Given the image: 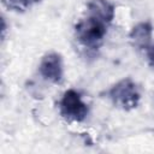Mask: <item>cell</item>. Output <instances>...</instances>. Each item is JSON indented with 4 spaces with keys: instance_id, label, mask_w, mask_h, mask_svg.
<instances>
[{
    "instance_id": "cell-6",
    "label": "cell",
    "mask_w": 154,
    "mask_h": 154,
    "mask_svg": "<svg viewBox=\"0 0 154 154\" xmlns=\"http://www.w3.org/2000/svg\"><path fill=\"white\" fill-rule=\"evenodd\" d=\"M114 5L108 0H90L87 4V13L90 17H94L105 24L112 23L114 18Z\"/></svg>"
},
{
    "instance_id": "cell-7",
    "label": "cell",
    "mask_w": 154,
    "mask_h": 154,
    "mask_svg": "<svg viewBox=\"0 0 154 154\" xmlns=\"http://www.w3.org/2000/svg\"><path fill=\"white\" fill-rule=\"evenodd\" d=\"M2 5L12 11V12H25L29 8H31L32 6H35L36 4H38L41 0H1Z\"/></svg>"
},
{
    "instance_id": "cell-2",
    "label": "cell",
    "mask_w": 154,
    "mask_h": 154,
    "mask_svg": "<svg viewBox=\"0 0 154 154\" xmlns=\"http://www.w3.org/2000/svg\"><path fill=\"white\" fill-rule=\"evenodd\" d=\"M107 32V24L88 16L75 25V35L81 45L88 48H97Z\"/></svg>"
},
{
    "instance_id": "cell-8",
    "label": "cell",
    "mask_w": 154,
    "mask_h": 154,
    "mask_svg": "<svg viewBox=\"0 0 154 154\" xmlns=\"http://www.w3.org/2000/svg\"><path fill=\"white\" fill-rule=\"evenodd\" d=\"M146 55H147V60H148L149 65L152 67H154V45H150L146 49Z\"/></svg>"
},
{
    "instance_id": "cell-3",
    "label": "cell",
    "mask_w": 154,
    "mask_h": 154,
    "mask_svg": "<svg viewBox=\"0 0 154 154\" xmlns=\"http://www.w3.org/2000/svg\"><path fill=\"white\" fill-rule=\"evenodd\" d=\"M59 112L64 119L81 123L87 118L89 108L77 90L67 89L59 101Z\"/></svg>"
},
{
    "instance_id": "cell-5",
    "label": "cell",
    "mask_w": 154,
    "mask_h": 154,
    "mask_svg": "<svg viewBox=\"0 0 154 154\" xmlns=\"http://www.w3.org/2000/svg\"><path fill=\"white\" fill-rule=\"evenodd\" d=\"M153 35V25L150 22L137 23L129 32L131 45L137 49H147L150 46Z\"/></svg>"
},
{
    "instance_id": "cell-1",
    "label": "cell",
    "mask_w": 154,
    "mask_h": 154,
    "mask_svg": "<svg viewBox=\"0 0 154 154\" xmlns=\"http://www.w3.org/2000/svg\"><path fill=\"white\" fill-rule=\"evenodd\" d=\"M108 97L116 107L131 111L138 106L141 94L137 84L131 78H123L108 90Z\"/></svg>"
},
{
    "instance_id": "cell-4",
    "label": "cell",
    "mask_w": 154,
    "mask_h": 154,
    "mask_svg": "<svg viewBox=\"0 0 154 154\" xmlns=\"http://www.w3.org/2000/svg\"><path fill=\"white\" fill-rule=\"evenodd\" d=\"M38 72L46 81L54 84H59L63 81V76H64L61 55L57 52H51L45 54L40 61Z\"/></svg>"
},
{
    "instance_id": "cell-9",
    "label": "cell",
    "mask_w": 154,
    "mask_h": 154,
    "mask_svg": "<svg viewBox=\"0 0 154 154\" xmlns=\"http://www.w3.org/2000/svg\"><path fill=\"white\" fill-rule=\"evenodd\" d=\"M5 35H6V22L5 18L1 19V38L5 40Z\"/></svg>"
}]
</instances>
